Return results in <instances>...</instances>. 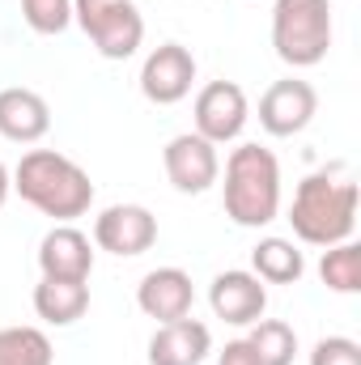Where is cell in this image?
<instances>
[{
	"label": "cell",
	"instance_id": "277c9868",
	"mask_svg": "<svg viewBox=\"0 0 361 365\" xmlns=\"http://www.w3.org/2000/svg\"><path fill=\"white\" fill-rule=\"evenodd\" d=\"M272 47L289 68H315L332 51V4L327 0H276Z\"/></svg>",
	"mask_w": 361,
	"mask_h": 365
},
{
	"label": "cell",
	"instance_id": "30bf717a",
	"mask_svg": "<svg viewBox=\"0 0 361 365\" xmlns=\"http://www.w3.org/2000/svg\"><path fill=\"white\" fill-rule=\"evenodd\" d=\"M195 86V56L183 43H162L141 64V93L153 106H175Z\"/></svg>",
	"mask_w": 361,
	"mask_h": 365
},
{
	"label": "cell",
	"instance_id": "603a6c76",
	"mask_svg": "<svg viewBox=\"0 0 361 365\" xmlns=\"http://www.w3.org/2000/svg\"><path fill=\"white\" fill-rule=\"evenodd\" d=\"M217 365H260V357H255V349H251L247 340H230V344L217 353Z\"/></svg>",
	"mask_w": 361,
	"mask_h": 365
},
{
	"label": "cell",
	"instance_id": "4fadbf2b",
	"mask_svg": "<svg viewBox=\"0 0 361 365\" xmlns=\"http://www.w3.org/2000/svg\"><path fill=\"white\" fill-rule=\"evenodd\" d=\"M39 272L51 280H90L93 242L77 225H51L39 242Z\"/></svg>",
	"mask_w": 361,
	"mask_h": 365
},
{
	"label": "cell",
	"instance_id": "e0dca14e",
	"mask_svg": "<svg viewBox=\"0 0 361 365\" xmlns=\"http://www.w3.org/2000/svg\"><path fill=\"white\" fill-rule=\"evenodd\" d=\"M251 272L264 284H298L306 272V259L289 238H260L251 251Z\"/></svg>",
	"mask_w": 361,
	"mask_h": 365
},
{
	"label": "cell",
	"instance_id": "8992f818",
	"mask_svg": "<svg viewBox=\"0 0 361 365\" xmlns=\"http://www.w3.org/2000/svg\"><path fill=\"white\" fill-rule=\"evenodd\" d=\"M191 119H195V136H204L208 145H230L243 136V128L251 119V102L238 81H208L195 93Z\"/></svg>",
	"mask_w": 361,
	"mask_h": 365
},
{
	"label": "cell",
	"instance_id": "7402d4cb",
	"mask_svg": "<svg viewBox=\"0 0 361 365\" xmlns=\"http://www.w3.org/2000/svg\"><path fill=\"white\" fill-rule=\"evenodd\" d=\"M310 365H361V344L349 336H323L310 349Z\"/></svg>",
	"mask_w": 361,
	"mask_h": 365
},
{
	"label": "cell",
	"instance_id": "2e32d148",
	"mask_svg": "<svg viewBox=\"0 0 361 365\" xmlns=\"http://www.w3.org/2000/svg\"><path fill=\"white\" fill-rule=\"evenodd\" d=\"M90 310V280H51L34 284V314L51 327H73Z\"/></svg>",
	"mask_w": 361,
	"mask_h": 365
},
{
	"label": "cell",
	"instance_id": "3957f363",
	"mask_svg": "<svg viewBox=\"0 0 361 365\" xmlns=\"http://www.w3.org/2000/svg\"><path fill=\"white\" fill-rule=\"evenodd\" d=\"M225 217L243 230H264L280 217V162L264 145H238L225 158Z\"/></svg>",
	"mask_w": 361,
	"mask_h": 365
},
{
	"label": "cell",
	"instance_id": "ba28073f",
	"mask_svg": "<svg viewBox=\"0 0 361 365\" xmlns=\"http://www.w3.org/2000/svg\"><path fill=\"white\" fill-rule=\"evenodd\" d=\"M162 166H166V179L179 195H204L213 182L221 179V158H217V145H208L204 136L195 132H179L166 140L162 149Z\"/></svg>",
	"mask_w": 361,
	"mask_h": 365
},
{
	"label": "cell",
	"instance_id": "7a4b0ae2",
	"mask_svg": "<svg viewBox=\"0 0 361 365\" xmlns=\"http://www.w3.org/2000/svg\"><path fill=\"white\" fill-rule=\"evenodd\" d=\"M357 182L340 179V175H306L293 191V204H289V225H293V238L306 242V247H336V242H349L353 230H357Z\"/></svg>",
	"mask_w": 361,
	"mask_h": 365
},
{
	"label": "cell",
	"instance_id": "cb8c5ba5",
	"mask_svg": "<svg viewBox=\"0 0 361 365\" xmlns=\"http://www.w3.org/2000/svg\"><path fill=\"white\" fill-rule=\"evenodd\" d=\"M9 191H13V175L0 166V208H4V200H9Z\"/></svg>",
	"mask_w": 361,
	"mask_h": 365
},
{
	"label": "cell",
	"instance_id": "7c38bea8",
	"mask_svg": "<svg viewBox=\"0 0 361 365\" xmlns=\"http://www.w3.org/2000/svg\"><path fill=\"white\" fill-rule=\"evenodd\" d=\"M136 306L153 323L187 319L191 306H195V284H191V276L183 272V268H153L136 284Z\"/></svg>",
	"mask_w": 361,
	"mask_h": 365
},
{
	"label": "cell",
	"instance_id": "52a82bcc",
	"mask_svg": "<svg viewBox=\"0 0 361 365\" xmlns=\"http://www.w3.org/2000/svg\"><path fill=\"white\" fill-rule=\"evenodd\" d=\"M158 242V217L145 204H111L93 217V247L119 259H136Z\"/></svg>",
	"mask_w": 361,
	"mask_h": 365
},
{
	"label": "cell",
	"instance_id": "5b68a950",
	"mask_svg": "<svg viewBox=\"0 0 361 365\" xmlns=\"http://www.w3.org/2000/svg\"><path fill=\"white\" fill-rule=\"evenodd\" d=\"M73 21L86 30L102 60H132L145 43V17L136 0H73Z\"/></svg>",
	"mask_w": 361,
	"mask_h": 365
},
{
	"label": "cell",
	"instance_id": "d6986e66",
	"mask_svg": "<svg viewBox=\"0 0 361 365\" xmlns=\"http://www.w3.org/2000/svg\"><path fill=\"white\" fill-rule=\"evenodd\" d=\"M243 340L255 349L260 365H293V357H298V331L280 319L251 323V336H243Z\"/></svg>",
	"mask_w": 361,
	"mask_h": 365
},
{
	"label": "cell",
	"instance_id": "6da1fadb",
	"mask_svg": "<svg viewBox=\"0 0 361 365\" xmlns=\"http://www.w3.org/2000/svg\"><path fill=\"white\" fill-rule=\"evenodd\" d=\"M13 191L30 208L51 217L56 225H73L77 217L90 212L93 204V179L60 149H30V153H21V162L13 170Z\"/></svg>",
	"mask_w": 361,
	"mask_h": 365
},
{
	"label": "cell",
	"instance_id": "8fae6325",
	"mask_svg": "<svg viewBox=\"0 0 361 365\" xmlns=\"http://www.w3.org/2000/svg\"><path fill=\"white\" fill-rule=\"evenodd\" d=\"M208 306H213V319L230 323V327H251L264 319L268 310V289L255 272H243V268H230V272H217L208 284Z\"/></svg>",
	"mask_w": 361,
	"mask_h": 365
},
{
	"label": "cell",
	"instance_id": "9a60e30c",
	"mask_svg": "<svg viewBox=\"0 0 361 365\" xmlns=\"http://www.w3.org/2000/svg\"><path fill=\"white\" fill-rule=\"evenodd\" d=\"M208 353H213V331L191 314L175 323H158L149 340V365H200Z\"/></svg>",
	"mask_w": 361,
	"mask_h": 365
},
{
	"label": "cell",
	"instance_id": "ffe728a7",
	"mask_svg": "<svg viewBox=\"0 0 361 365\" xmlns=\"http://www.w3.org/2000/svg\"><path fill=\"white\" fill-rule=\"evenodd\" d=\"M319 280H323L332 293H361V247L353 238L323 251V259H319Z\"/></svg>",
	"mask_w": 361,
	"mask_h": 365
},
{
	"label": "cell",
	"instance_id": "44dd1931",
	"mask_svg": "<svg viewBox=\"0 0 361 365\" xmlns=\"http://www.w3.org/2000/svg\"><path fill=\"white\" fill-rule=\"evenodd\" d=\"M21 17L34 34H64L73 21V0H21Z\"/></svg>",
	"mask_w": 361,
	"mask_h": 365
},
{
	"label": "cell",
	"instance_id": "9c48e42d",
	"mask_svg": "<svg viewBox=\"0 0 361 365\" xmlns=\"http://www.w3.org/2000/svg\"><path fill=\"white\" fill-rule=\"evenodd\" d=\"M315 115H319V93L302 77L272 81L268 90H264V98H260V128L268 136H276V140L298 136Z\"/></svg>",
	"mask_w": 361,
	"mask_h": 365
},
{
	"label": "cell",
	"instance_id": "ac0fdd59",
	"mask_svg": "<svg viewBox=\"0 0 361 365\" xmlns=\"http://www.w3.org/2000/svg\"><path fill=\"white\" fill-rule=\"evenodd\" d=\"M0 365H56L43 327H0Z\"/></svg>",
	"mask_w": 361,
	"mask_h": 365
},
{
	"label": "cell",
	"instance_id": "5bb4252c",
	"mask_svg": "<svg viewBox=\"0 0 361 365\" xmlns=\"http://www.w3.org/2000/svg\"><path fill=\"white\" fill-rule=\"evenodd\" d=\"M51 132V106L47 98L26 86L0 90V136L13 145H39Z\"/></svg>",
	"mask_w": 361,
	"mask_h": 365
}]
</instances>
